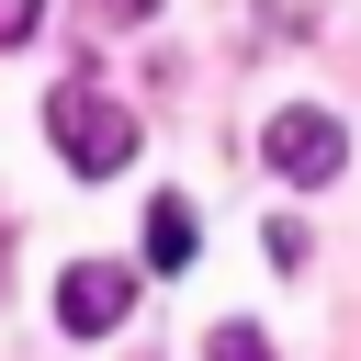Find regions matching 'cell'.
Instances as JSON below:
<instances>
[{"label": "cell", "mask_w": 361, "mask_h": 361, "mask_svg": "<svg viewBox=\"0 0 361 361\" xmlns=\"http://www.w3.org/2000/svg\"><path fill=\"white\" fill-rule=\"evenodd\" d=\"M45 135H56V158H68L79 180H113V169L135 158V113H124V102H102L90 79L45 90Z\"/></svg>", "instance_id": "1"}, {"label": "cell", "mask_w": 361, "mask_h": 361, "mask_svg": "<svg viewBox=\"0 0 361 361\" xmlns=\"http://www.w3.org/2000/svg\"><path fill=\"white\" fill-rule=\"evenodd\" d=\"M259 158L282 169V180H338L350 169V135H338V113H271V135H259Z\"/></svg>", "instance_id": "2"}, {"label": "cell", "mask_w": 361, "mask_h": 361, "mask_svg": "<svg viewBox=\"0 0 361 361\" xmlns=\"http://www.w3.org/2000/svg\"><path fill=\"white\" fill-rule=\"evenodd\" d=\"M124 305H135V271H124V259H79V271L56 282V327H68V338L124 327Z\"/></svg>", "instance_id": "3"}, {"label": "cell", "mask_w": 361, "mask_h": 361, "mask_svg": "<svg viewBox=\"0 0 361 361\" xmlns=\"http://www.w3.org/2000/svg\"><path fill=\"white\" fill-rule=\"evenodd\" d=\"M192 259H203V214L180 192H158L147 203V271H192Z\"/></svg>", "instance_id": "4"}, {"label": "cell", "mask_w": 361, "mask_h": 361, "mask_svg": "<svg viewBox=\"0 0 361 361\" xmlns=\"http://www.w3.org/2000/svg\"><path fill=\"white\" fill-rule=\"evenodd\" d=\"M203 361H271V338H259V327H248V316H226V327H214V338H203Z\"/></svg>", "instance_id": "5"}, {"label": "cell", "mask_w": 361, "mask_h": 361, "mask_svg": "<svg viewBox=\"0 0 361 361\" xmlns=\"http://www.w3.org/2000/svg\"><path fill=\"white\" fill-rule=\"evenodd\" d=\"M34 23H45V0H0V45H34Z\"/></svg>", "instance_id": "6"}, {"label": "cell", "mask_w": 361, "mask_h": 361, "mask_svg": "<svg viewBox=\"0 0 361 361\" xmlns=\"http://www.w3.org/2000/svg\"><path fill=\"white\" fill-rule=\"evenodd\" d=\"M147 11H158V0H102V23H147Z\"/></svg>", "instance_id": "7"}]
</instances>
